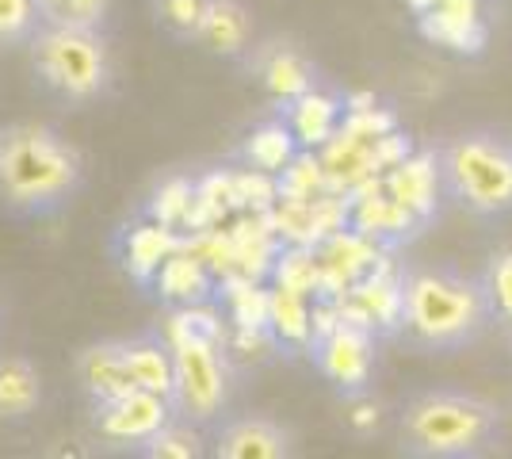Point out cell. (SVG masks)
<instances>
[{"mask_svg":"<svg viewBox=\"0 0 512 459\" xmlns=\"http://www.w3.org/2000/svg\"><path fill=\"white\" fill-rule=\"evenodd\" d=\"M192 196H195V184L192 180H184V176H169L150 199V219L153 222H165V226H184V215H188V207H192Z\"/></svg>","mask_w":512,"mask_h":459,"instance_id":"cell-24","label":"cell"},{"mask_svg":"<svg viewBox=\"0 0 512 459\" xmlns=\"http://www.w3.org/2000/svg\"><path fill=\"white\" fill-rule=\"evenodd\" d=\"M172 345V410L176 417L207 429L226 417L234 394V368L222 341L211 337H169Z\"/></svg>","mask_w":512,"mask_h":459,"instance_id":"cell-6","label":"cell"},{"mask_svg":"<svg viewBox=\"0 0 512 459\" xmlns=\"http://www.w3.org/2000/svg\"><path fill=\"white\" fill-rule=\"evenodd\" d=\"M268 326L276 329L279 337H310V322L295 287H279L276 295H268Z\"/></svg>","mask_w":512,"mask_h":459,"instance_id":"cell-25","label":"cell"},{"mask_svg":"<svg viewBox=\"0 0 512 459\" xmlns=\"http://www.w3.org/2000/svg\"><path fill=\"white\" fill-rule=\"evenodd\" d=\"M440 196L478 222L512 219V134L470 127L428 153Z\"/></svg>","mask_w":512,"mask_h":459,"instance_id":"cell-4","label":"cell"},{"mask_svg":"<svg viewBox=\"0 0 512 459\" xmlns=\"http://www.w3.org/2000/svg\"><path fill=\"white\" fill-rule=\"evenodd\" d=\"M295 452V437L272 417H230L214 433L218 459H287Z\"/></svg>","mask_w":512,"mask_h":459,"instance_id":"cell-9","label":"cell"},{"mask_svg":"<svg viewBox=\"0 0 512 459\" xmlns=\"http://www.w3.org/2000/svg\"><path fill=\"white\" fill-rule=\"evenodd\" d=\"M310 356L341 398H363L375 379V329L341 318L310 341Z\"/></svg>","mask_w":512,"mask_h":459,"instance_id":"cell-7","label":"cell"},{"mask_svg":"<svg viewBox=\"0 0 512 459\" xmlns=\"http://www.w3.org/2000/svg\"><path fill=\"white\" fill-rule=\"evenodd\" d=\"M31 66L35 77L69 104L104 96L111 81L107 39L85 27H39L31 35Z\"/></svg>","mask_w":512,"mask_h":459,"instance_id":"cell-5","label":"cell"},{"mask_svg":"<svg viewBox=\"0 0 512 459\" xmlns=\"http://www.w3.org/2000/svg\"><path fill=\"white\" fill-rule=\"evenodd\" d=\"M493 329L478 272L455 264H421L398 280L394 333L425 356H455Z\"/></svg>","mask_w":512,"mask_h":459,"instance_id":"cell-1","label":"cell"},{"mask_svg":"<svg viewBox=\"0 0 512 459\" xmlns=\"http://www.w3.org/2000/svg\"><path fill=\"white\" fill-rule=\"evenodd\" d=\"M85 157L46 123H12L0 131V203L16 215H50L77 196Z\"/></svg>","mask_w":512,"mask_h":459,"instance_id":"cell-3","label":"cell"},{"mask_svg":"<svg viewBox=\"0 0 512 459\" xmlns=\"http://www.w3.org/2000/svg\"><path fill=\"white\" fill-rule=\"evenodd\" d=\"M77 375H81V387L92 398V406H104L111 398H123L138 383L127 368V352L123 341H100V345H88L77 360Z\"/></svg>","mask_w":512,"mask_h":459,"instance_id":"cell-11","label":"cell"},{"mask_svg":"<svg viewBox=\"0 0 512 459\" xmlns=\"http://www.w3.org/2000/svg\"><path fill=\"white\" fill-rule=\"evenodd\" d=\"M505 341H509V352H512V333H505Z\"/></svg>","mask_w":512,"mask_h":459,"instance_id":"cell-27","label":"cell"},{"mask_svg":"<svg viewBox=\"0 0 512 459\" xmlns=\"http://www.w3.org/2000/svg\"><path fill=\"white\" fill-rule=\"evenodd\" d=\"M180 245H184V238L176 234V226H165V222L150 219V222H138V226H127L119 257H123V268H127V276L134 284L150 287L153 276H157V268H161L165 257H172Z\"/></svg>","mask_w":512,"mask_h":459,"instance_id":"cell-12","label":"cell"},{"mask_svg":"<svg viewBox=\"0 0 512 459\" xmlns=\"http://www.w3.org/2000/svg\"><path fill=\"white\" fill-rule=\"evenodd\" d=\"M127 352V368L134 375V383L142 391H153L172 402V345L169 337L157 333H142L134 341H123Z\"/></svg>","mask_w":512,"mask_h":459,"instance_id":"cell-16","label":"cell"},{"mask_svg":"<svg viewBox=\"0 0 512 459\" xmlns=\"http://www.w3.org/2000/svg\"><path fill=\"white\" fill-rule=\"evenodd\" d=\"M478 280H482L486 303H490L493 329L512 333V245L493 249L482 264V272H478Z\"/></svg>","mask_w":512,"mask_h":459,"instance_id":"cell-19","label":"cell"},{"mask_svg":"<svg viewBox=\"0 0 512 459\" xmlns=\"http://www.w3.org/2000/svg\"><path fill=\"white\" fill-rule=\"evenodd\" d=\"M92 410H96V433L100 437L111 440V444H134V448H142L165 421L176 417L169 398L142 391V387H134L123 398H111L104 406H92Z\"/></svg>","mask_w":512,"mask_h":459,"instance_id":"cell-8","label":"cell"},{"mask_svg":"<svg viewBox=\"0 0 512 459\" xmlns=\"http://www.w3.org/2000/svg\"><path fill=\"white\" fill-rule=\"evenodd\" d=\"M43 27H85L100 31L111 12V0H35Z\"/></svg>","mask_w":512,"mask_h":459,"instance_id":"cell-21","label":"cell"},{"mask_svg":"<svg viewBox=\"0 0 512 459\" xmlns=\"http://www.w3.org/2000/svg\"><path fill=\"white\" fill-rule=\"evenodd\" d=\"M195 43L218 58H245L253 46V12L241 0H211Z\"/></svg>","mask_w":512,"mask_h":459,"instance_id":"cell-13","label":"cell"},{"mask_svg":"<svg viewBox=\"0 0 512 459\" xmlns=\"http://www.w3.org/2000/svg\"><path fill=\"white\" fill-rule=\"evenodd\" d=\"M43 402V375L27 356H0V417L35 414Z\"/></svg>","mask_w":512,"mask_h":459,"instance_id":"cell-18","label":"cell"},{"mask_svg":"<svg viewBox=\"0 0 512 459\" xmlns=\"http://www.w3.org/2000/svg\"><path fill=\"white\" fill-rule=\"evenodd\" d=\"M157 295L169 306H203L214 299V276L211 264L203 261L199 253H192L188 245H180L172 257H165V264L157 268L153 284Z\"/></svg>","mask_w":512,"mask_h":459,"instance_id":"cell-10","label":"cell"},{"mask_svg":"<svg viewBox=\"0 0 512 459\" xmlns=\"http://www.w3.org/2000/svg\"><path fill=\"white\" fill-rule=\"evenodd\" d=\"M390 192L394 199L406 207L409 215H417L425 207V199H436V173H432V161H421V165H402L398 173L390 176Z\"/></svg>","mask_w":512,"mask_h":459,"instance_id":"cell-22","label":"cell"},{"mask_svg":"<svg viewBox=\"0 0 512 459\" xmlns=\"http://www.w3.org/2000/svg\"><path fill=\"white\" fill-rule=\"evenodd\" d=\"M509 440V417L486 394L436 387L398 410V452L409 459H482Z\"/></svg>","mask_w":512,"mask_h":459,"instance_id":"cell-2","label":"cell"},{"mask_svg":"<svg viewBox=\"0 0 512 459\" xmlns=\"http://www.w3.org/2000/svg\"><path fill=\"white\" fill-rule=\"evenodd\" d=\"M207 4L211 0H153V12H157V23L169 31L172 39L195 43L203 16H207Z\"/></svg>","mask_w":512,"mask_h":459,"instance_id":"cell-23","label":"cell"},{"mask_svg":"<svg viewBox=\"0 0 512 459\" xmlns=\"http://www.w3.org/2000/svg\"><path fill=\"white\" fill-rule=\"evenodd\" d=\"M299 153H306V150L299 146V138H295L291 123H287L283 115L253 127V134H249L245 146H241L245 165L260 176H283L295 161H299Z\"/></svg>","mask_w":512,"mask_h":459,"instance_id":"cell-14","label":"cell"},{"mask_svg":"<svg viewBox=\"0 0 512 459\" xmlns=\"http://www.w3.org/2000/svg\"><path fill=\"white\" fill-rule=\"evenodd\" d=\"M142 456L150 459H195L203 456V433L199 425L184 421V417H172L165 421L146 444H142Z\"/></svg>","mask_w":512,"mask_h":459,"instance_id":"cell-20","label":"cell"},{"mask_svg":"<svg viewBox=\"0 0 512 459\" xmlns=\"http://www.w3.org/2000/svg\"><path fill=\"white\" fill-rule=\"evenodd\" d=\"M260 81L283 108V104H291V100H299V96L318 88V69L310 66V58L299 54L295 46H276L260 66Z\"/></svg>","mask_w":512,"mask_h":459,"instance_id":"cell-15","label":"cell"},{"mask_svg":"<svg viewBox=\"0 0 512 459\" xmlns=\"http://www.w3.org/2000/svg\"><path fill=\"white\" fill-rule=\"evenodd\" d=\"M43 27L35 0H0V43H31V35Z\"/></svg>","mask_w":512,"mask_h":459,"instance_id":"cell-26","label":"cell"},{"mask_svg":"<svg viewBox=\"0 0 512 459\" xmlns=\"http://www.w3.org/2000/svg\"><path fill=\"white\" fill-rule=\"evenodd\" d=\"M283 119L291 123V131H295L302 150H310V146H325L333 138L337 119H341V104L333 96H325L321 88H314V92H306L299 100L283 104Z\"/></svg>","mask_w":512,"mask_h":459,"instance_id":"cell-17","label":"cell"}]
</instances>
